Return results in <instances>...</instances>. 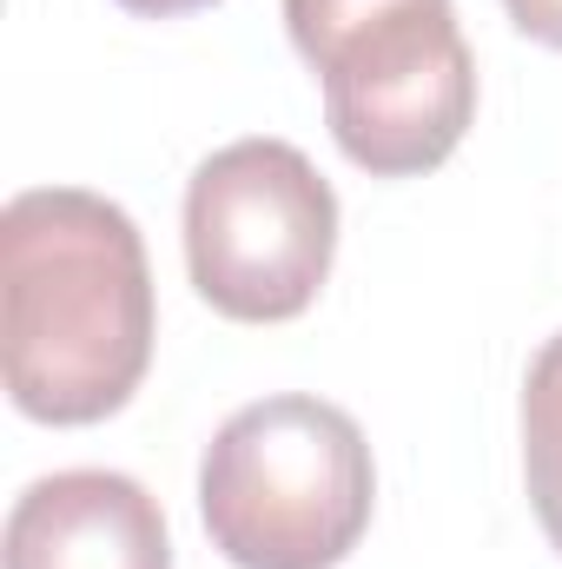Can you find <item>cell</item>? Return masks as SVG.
Listing matches in <instances>:
<instances>
[{
  "mask_svg": "<svg viewBox=\"0 0 562 569\" xmlns=\"http://www.w3.org/2000/svg\"><path fill=\"white\" fill-rule=\"evenodd\" d=\"M311 73L324 80V120L338 152L371 179L436 172L476 120V53L450 0L398 7L358 27Z\"/></svg>",
  "mask_w": 562,
  "mask_h": 569,
  "instance_id": "cell-4",
  "label": "cell"
},
{
  "mask_svg": "<svg viewBox=\"0 0 562 569\" xmlns=\"http://www.w3.org/2000/svg\"><path fill=\"white\" fill-rule=\"evenodd\" d=\"M503 13L516 20V33H530L536 47L562 53V0H503Z\"/></svg>",
  "mask_w": 562,
  "mask_h": 569,
  "instance_id": "cell-8",
  "label": "cell"
},
{
  "mask_svg": "<svg viewBox=\"0 0 562 569\" xmlns=\"http://www.w3.org/2000/svg\"><path fill=\"white\" fill-rule=\"evenodd\" d=\"M523 483L550 550L562 557V331L530 358L523 378Z\"/></svg>",
  "mask_w": 562,
  "mask_h": 569,
  "instance_id": "cell-6",
  "label": "cell"
},
{
  "mask_svg": "<svg viewBox=\"0 0 562 569\" xmlns=\"http://www.w3.org/2000/svg\"><path fill=\"white\" fill-rule=\"evenodd\" d=\"M338 252V192L291 140H232L185 186V272L219 318L284 325L318 305Z\"/></svg>",
  "mask_w": 562,
  "mask_h": 569,
  "instance_id": "cell-3",
  "label": "cell"
},
{
  "mask_svg": "<svg viewBox=\"0 0 562 569\" xmlns=\"http://www.w3.org/2000/svg\"><path fill=\"white\" fill-rule=\"evenodd\" d=\"M152 266L127 206L80 186L0 212V365L20 418L53 430L127 411L152 365Z\"/></svg>",
  "mask_w": 562,
  "mask_h": 569,
  "instance_id": "cell-1",
  "label": "cell"
},
{
  "mask_svg": "<svg viewBox=\"0 0 562 569\" xmlns=\"http://www.w3.org/2000/svg\"><path fill=\"white\" fill-rule=\"evenodd\" d=\"M371 510V443L324 398H259L205 443L199 517L232 569H338L364 543Z\"/></svg>",
  "mask_w": 562,
  "mask_h": 569,
  "instance_id": "cell-2",
  "label": "cell"
},
{
  "mask_svg": "<svg viewBox=\"0 0 562 569\" xmlns=\"http://www.w3.org/2000/svg\"><path fill=\"white\" fill-rule=\"evenodd\" d=\"M398 7H423V0H284V27L304 67H324L331 47H344L358 27L398 13Z\"/></svg>",
  "mask_w": 562,
  "mask_h": 569,
  "instance_id": "cell-7",
  "label": "cell"
},
{
  "mask_svg": "<svg viewBox=\"0 0 562 569\" xmlns=\"http://www.w3.org/2000/svg\"><path fill=\"white\" fill-rule=\"evenodd\" d=\"M7 569H172L165 510L140 477L53 470L7 510Z\"/></svg>",
  "mask_w": 562,
  "mask_h": 569,
  "instance_id": "cell-5",
  "label": "cell"
},
{
  "mask_svg": "<svg viewBox=\"0 0 562 569\" xmlns=\"http://www.w3.org/2000/svg\"><path fill=\"white\" fill-rule=\"evenodd\" d=\"M127 13L140 20H179V13H199V7H219V0H120Z\"/></svg>",
  "mask_w": 562,
  "mask_h": 569,
  "instance_id": "cell-9",
  "label": "cell"
}]
</instances>
